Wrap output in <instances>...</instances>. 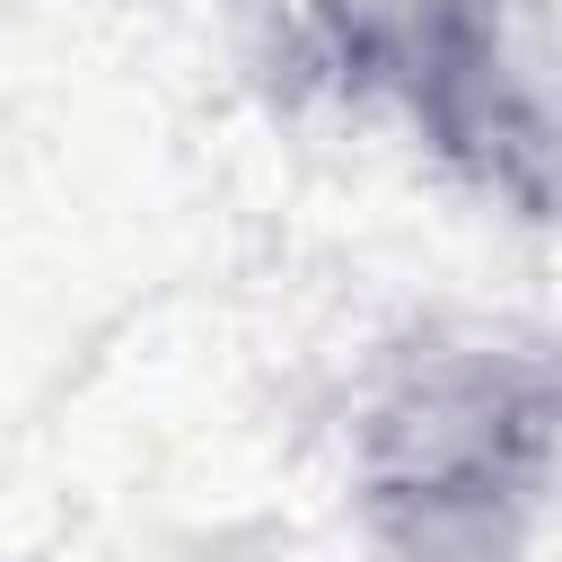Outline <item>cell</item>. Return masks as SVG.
Returning <instances> with one entry per match:
<instances>
[{
  "label": "cell",
  "mask_w": 562,
  "mask_h": 562,
  "mask_svg": "<svg viewBox=\"0 0 562 562\" xmlns=\"http://www.w3.org/2000/svg\"><path fill=\"white\" fill-rule=\"evenodd\" d=\"M272 61L290 88L386 105L518 220L553 211V0H281Z\"/></svg>",
  "instance_id": "6da1fadb"
},
{
  "label": "cell",
  "mask_w": 562,
  "mask_h": 562,
  "mask_svg": "<svg viewBox=\"0 0 562 562\" xmlns=\"http://www.w3.org/2000/svg\"><path fill=\"white\" fill-rule=\"evenodd\" d=\"M553 351L430 334L360 404V509L395 562H509L553 483Z\"/></svg>",
  "instance_id": "7a4b0ae2"
}]
</instances>
